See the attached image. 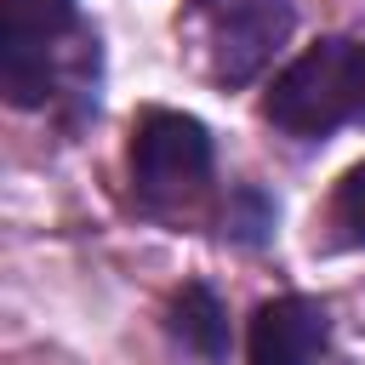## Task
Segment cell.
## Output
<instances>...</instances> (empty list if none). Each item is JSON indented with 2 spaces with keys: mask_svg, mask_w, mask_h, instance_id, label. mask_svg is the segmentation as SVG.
Instances as JSON below:
<instances>
[{
  "mask_svg": "<svg viewBox=\"0 0 365 365\" xmlns=\"http://www.w3.org/2000/svg\"><path fill=\"white\" fill-rule=\"evenodd\" d=\"M268 120L291 137H331L354 120V40L308 46L268 91Z\"/></svg>",
  "mask_w": 365,
  "mask_h": 365,
  "instance_id": "6da1fadb",
  "label": "cell"
},
{
  "mask_svg": "<svg viewBox=\"0 0 365 365\" xmlns=\"http://www.w3.org/2000/svg\"><path fill=\"white\" fill-rule=\"evenodd\" d=\"M188 23L200 34V51H205L211 80L240 86L291 34V0H194L188 6Z\"/></svg>",
  "mask_w": 365,
  "mask_h": 365,
  "instance_id": "7a4b0ae2",
  "label": "cell"
},
{
  "mask_svg": "<svg viewBox=\"0 0 365 365\" xmlns=\"http://www.w3.org/2000/svg\"><path fill=\"white\" fill-rule=\"evenodd\" d=\"M211 177V137L188 114H143L131 137V182L148 205H182L205 188Z\"/></svg>",
  "mask_w": 365,
  "mask_h": 365,
  "instance_id": "3957f363",
  "label": "cell"
},
{
  "mask_svg": "<svg viewBox=\"0 0 365 365\" xmlns=\"http://www.w3.org/2000/svg\"><path fill=\"white\" fill-rule=\"evenodd\" d=\"M74 23V0H0V80L11 103L51 91V51Z\"/></svg>",
  "mask_w": 365,
  "mask_h": 365,
  "instance_id": "277c9868",
  "label": "cell"
},
{
  "mask_svg": "<svg viewBox=\"0 0 365 365\" xmlns=\"http://www.w3.org/2000/svg\"><path fill=\"white\" fill-rule=\"evenodd\" d=\"M331 319L314 297H274L251 319V365H319Z\"/></svg>",
  "mask_w": 365,
  "mask_h": 365,
  "instance_id": "5b68a950",
  "label": "cell"
},
{
  "mask_svg": "<svg viewBox=\"0 0 365 365\" xmlns=\"http://www.w3.org/2000/svg\"><path fill=\"white\" fill-rule=\"evenodd\" d=\"M171 331L182 348H194L205 365H222L228 359V314L222 302L205 291V285H182L177 302H171Z\"/></svg>",
  "mask_w": 365,
  "mask_h": 365,
  "instance_id": "8992f818",
  "label": "cell"
},
{
  "mask_svg": "<svg viewBox=\"0 0 365 365\" xmlns=\"http://www.w3.org/2000/svg\"><path fill=\"white\" fill-rule=\"evenodd\" d=\"M331 228L342 245H365V165H354L331 194Z\"/></svg>",
  "mask_w": 365,
  "mask_h": 365,
  "instance_id": "52a82bcc",
  "label": "cell"
},
{
  "mask_svg": "<svg viewBox=\"0 0 365 365\" xmlns=\"http://www.w3.org/2000/svg\"><path fill=\"white\" fill-rule=\"evenodd\" d=\"M354 120H365V46H354Z\"/></svg>",
  "mask_w": 365,
  "mask_h": 365,
  "instance_id": "ba28073f",
  "label": "cell"
}]
</instances>
